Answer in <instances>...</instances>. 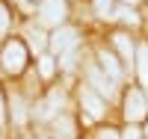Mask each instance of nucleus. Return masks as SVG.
<instances>
[{
	"label": "nucleus",
	"mask_w": 148,
	"mask_h": 139,
	"mask_svg": "<svg viewBox=\"0 0 148 139\" xmlns=\"http://www.w3.org/2000/svg\"><path fill=\"white\" fill-rule=\"evenodd\" d=\"M30 65V47L24 39H6L0 45V71L6 77H21Z\"/></svg>",
	"instance_id": "f257e3e1"
},
{
	"label": "nucleus",
	"mask_w": 148,
	"mask_h": 139,
	"mask_svg": "<svg viewBox=\"0 0 148 139\" xmlns=\"http://www.w3.org/2000/svg\"><path fill=\"white\" fill-rule=\"evenodd\" d=\"M65 89H51L42 101H36L33 104V121L36 124H47V121H53L56 116H62V110H65Z\"/></svg>",
	"instance_id": "f03ea898"
},
{
	"label": "nucleus",
	"mask_w": 148,
	"mask_h": 139,
	"mask_svg": "<svg viewBox=\"0 0 148 139\" xmlns=\"http://www.w3.org/2000/svg\"><path fill=\"white\" fill-rule=\"evenodd\" d=\"M65 18H68V3L65 0H42L39 9H36V21L39 27H51V30H59L65 27Z\"/></svg>",
	"instance_id": "7ed1b4c3"
},
{
	"label": "nucleus",
	"mask_w": 148,
	"mask_h": 139,
	"mask_svg": "<svg viewBox=\"0 0 148 139\" xmlns=\"http://www.w3.org/2000/svg\"><path fill=\"white\" fill-rule=\"evenodd\" d=\"M80 47V33L74 30V27H59V30H53L51 33V39H47V50H51V56H65V53H71V50H77Z\"/></svg>",
	"instance_id": "20e7f679"
},
{
	"label": "nucleus",
	"mask_w": 148,
	"mask_h": 139,
	"mask_svg": "<svg viewBox=\"0 0 148 139\" xmlns=\"http://www.w3.org/2000/svg\"><path fill=\"white\" fill-rule=\"evenodd\" d=\"M6 110H9V121L12 127H27L33 121V104L24 98L18 89H12L9 98H6Z\"/></svg>",
	"instance_id": "39448f33"
},
{
	"label": "nucleus",
	"mask_w": 148,
	"mask_h": 139,
	"mask_svg": "<svg viewBox=\"0 0 148 139\" xmlns=\"http://www.w3.org/2000/svg\"><path fill=\"white\" fill-rule=\"evenodd\" d=\"M83 77H86V86H89V89H95L101 98L110 101V98L116 95V83L101 71V65H95V62H86V59H83Z\"/></svg>",
	"instance_id": "423d86ee"
},
{
	"label": "nucleus",
	"mask_w": 148,
	"mask_h": 139,
	"mask_svg": "<svg viewBox=\"0 0 148 139\" xmlns=\"http://www.w3.org/2000/svg\"><path fill=\"white\" fill-rule=\"evenodd\" d=\"M77 101H80V107L89 112L92 118H104V112H107V101L98 95L95 89H89V86H80V92H77Z\"/></svg>",
	"instance_id": "0eeeda50"
},
{
	"label": "nucleus",
	"mask_w": 148,
	"mask_h": 139,
	"mask_svg": "<svg viewBox=\"0 0 148 139\" xmlns=\"http://www.w3.org/2000/svg\"><path fill=\"white\" fill-rule=\"evenodd\" d=\"M47 39H51V36H47L39 24H27V27H24V45L30 47V53H36V56H42V53H47Z\"/></svg>",
	"instance_id": "6e6552de"
},
{
	"label": "nucleus",
	"mask_w": 148,
	"mask_h": 139,
	"mask_svg": "<svg viewBox=\"0 0 148 139\" xmlns=\"http://www.w3.org/2000/svg\"><path fill=\"white\" fill-rule=\"evenodd\" d=\"M145 110H148L145 95H142L139 89H130V92L125 95V118H127V121H139V118H145Z\"/></svg>",
	"instance_id": "1a4fd4ad"
},
{
	"label": "nucleus",
	"mask_w": 148,
	"mask_h": 139,
	"mask_svg": "<svg viewBox=\"0 0 148 139\" xmlns=\"http://www.w3.org/2000/svg\"><path fill=\"white\" fill-rule=\"evenodd\" d=\"M98 65H101V71L107 74L113 83H119L121 80V65H119V59H116V53L113 50H107V47H98Z\"/></svg>",
	"instance_id": "9d476101"
},
{
	"label": "nucleus",
	"mask_w": 148,
	"mask_h": 139,
	"mask_svg": "<svg viewBox=\"0 0 148 139\" xmlns=\"http://www.w3.org/2000/svg\"><path fill=\"white\" fill-rule=\"evenodd\" d=\"M45 127H47V133H51V139H71L74 136V121L68 118V112L56 116L53 121H47Z\"/></svg>",
	"instance_id": "9b49d317"
},
{
	"label": "nucleus",
	"mask_w": 148,
	"mask_h": 139,
	"mask_svg": "<svg viewBox=\"0 0 148 139\" xmlns=\"http://www.w3.org/2000/svg\"><path fill=\"white\" fill-rule=\"evenodd\" d=\"M113 47L119 50V56L125 59V65H130V62L136 59V47H133V42H130L127 33H116L113 36Z\"/></svg>",
	"instance_id": "f8f14e48"
},
{
	"label": "nucleus",
	"mask_w": 148,
	"mask_h": 139,
	"mask_svg": "<svg viewBox=\"0 0 148 139\" xmlns=\"http://www.w3.org/2000/svg\"><path fill=\"white\" fill-rule=\"evenodd\" d=\"M12 21H15V15H12V6L6 3V0H0V45L9 39V33H12Z\"/></svg>",
	"instance_id": "ddd939ff"
},
{
	"label": "nucleus",
	"mask_w": 148,
	"mask_h": 139,
	"mask_svg": "<svg viewBox=\"0 0 148 139\" xmlns=\"http://www.w3.org/2000/svg\"><path fill=\"white\" fill-rule=\"evenodd\" d=\"M36 68H39V77H42V80H51L53 74H56V68H59V62H56V56H51V53H42L39 59H36Z\"/></svg>",
	"instance_id": "4468645a"
},
{
	"label": "nucleus",
	"mask_w": 148,
	"mask_h": 139,
	"mask_svg": "<svg viewBox=\"0 0 148 139\" xmlns=\"http://www.w3.org/2000/svg\"><path fill=\"white\" fill-rule=\"evenodd\" d=\"M92 9H95V15L104 18V21L116 18V6H113V0H92Z\"/></svg>",
	"instance_id": "2eb2a0df"
},
{
	"label": "nucleus",
	"mask_w": 148,
	"mask_h": 139,
	"mask_svg": "<svg viewBox=\"0 0 148 139\" xmlns=\"http://www.w3.org/2000/svg\"><path fill=\"white\" fill-rule=\"evenodd\" d=\"M136 68H139V80L148 92V47H139L136 50Z\"/></svg>",
	"instance_id": "dca6fc26"
},
{
	"label": "nucleus",
	"mask_w": 148,
	"mask_h": 139,
	"mask_svg": "<svg viewBox=\"0 0 148 139\" xmlns=\"http://www.w3.org/2000/svg\"><path fill=\"white\" fill-rule=\"evenodd\" d=\"M116 18H119V21H125V24H130V27H136V24H139V15H136V12H133L130 6L116 9Z\"/></svg>",
	"instance_id": "f3484780"
},
{
	"label": "nucleus",
	"mask_w": 148,
	"mask_h": 139,
	"mask_svg": "<svg viewBox=\"0 0 148 139\" xmlns=\"http://www.w3.org/2000/svg\"><path fill=\"white\" fill-rule=\"evenodd\" d=\"M6 124H9V110H6V95L0 89V133L6 130Z\"/></svg>",
	"instance_id": "a211bd4d"
},
{
	"label": "nucleus",
	"mask_w": 148,
	"mask_h": 139,
	"mask_svg": "<svg viewBox=\"0 0 148 139\" xmlns=\"http://www.w3.org/2000/svg\"><path fill=\"white\" fill-rule=\"evenodd\" d=\"M39 3H42V0H15V6L24 9V12H36V9H39Z\"/></svg>",
	"instance_id": "6ab92c4d"
},
{
	"label": "nucleus",
	"mask_w": 148,
	"mask_h": 139,
	"mask_svg": "<svg viewBox=\"0 0 148 139\" xmlns=\"http://www.w3.org/2000/svg\"><path fill=\"white\" fill-rule=\"evenodd\" d=\"M95 139H121V136H119V130H113V127H104V130L95 133Z\"/></svg>",
	"instance_id": "aec40b11"
},
{
	"label": "nucleus",
	"mask_w": 148,
	"mask_h": 139,
	"mask_svg": "<svg viewBox=\"0 0 148 139\" xmlns=\"http://www.w3.org/2000/svg\"><path fill=\"white\" fill-rule=\"evenodd\" d=\"M121 139H139V130L136 127H127L125 133H121Z\"/></svg>",
	"instance_id": "412c9836"
},
{
	"label": "nucleus",
	"mask_w": 148,
	"mask_h": 139,
	"mask_svg": "<svg viewBox=\"0 0 148 139\" xmlns=\"http://www.w3.org/2000/svg\"><path fill=\"white\" fill-rule=\"evenodd\" d=\"M125 3H133V0H125Z\"/></svg>",
	"instance_id": "4be33fe9"
}]
</instances>
